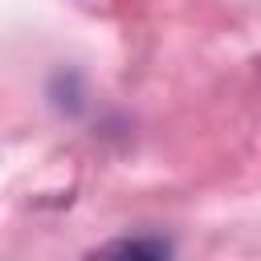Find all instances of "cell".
<instances>
[{
    "label": "cell",
    "instance_id": "1",
    "mask_svg": "<svg viewBox=\"0 0 261 261\" xmlns=\"http://www.w3.org/2000/svg\"><path fill=\"white\" fill-rule=\"evenodd\" d=\"M90 261H171V249L155 237H122L102 245Z\"/></svg>",
    "mask_w": 261,
    "mask_h": 261
}]
</instances>
